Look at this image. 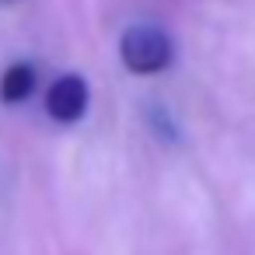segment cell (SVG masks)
<instances>
[{"label": "cell", "instance_id": "cell-3", "mask_svg": "<svg viewBox=\"0 0 255 255\" xmlns=\"http://www.w3.org/2000/svg\"><path fill=\"white\" fill-rule=\"evenodd\" d=\"M35 88V67L28 63H11L4 70V77H0V98H4L7 105H18L32 95Z\"/></svg>", "mask_w": 255, "mask_h": 255}, {"label": "cell", "instance_id": "cell-2", "mask_svg": "<svg viewBox=\"0 0 255 255\" xmlns=\"http://www.w3.org/2000/svg\"><path fill=\"white\" fill-rule=\"evenodd\" d=\"M46 112L56 123H77L88 112V81L77 77V74L56 77L49 95H46Z\"/></svg>", "mask_w": 255, "mask_h": 255}, {"label": "cell", "instance_id": "cell-1", "mask_svg": "<svg viewBox=\"0 0 255 255\" xmlns=\"http://www.w3.org/2000/svg\"><path fill=\"white\" fill-rule=\"evenodd\" d=\"M171 56H175V46L168 32L157 25H129L119 39V60L129 74H140V77L161 74L164 67H171Z\"/></svg>", "mask_w": 255, "mask_h": 255}]
</instances>
